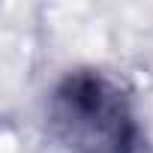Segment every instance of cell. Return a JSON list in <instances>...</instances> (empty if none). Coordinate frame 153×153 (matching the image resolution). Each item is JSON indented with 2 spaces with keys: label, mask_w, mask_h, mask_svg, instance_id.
<instances>
[{
  "label": "cell",
  "mask_w": 153,
  "mask_h": 153,
  "mask_svg": "<svg viewBox=\"0 0 153 153\" xmlns=\"http://www.w3.org/2000/svg\"><path fill=\"white\" fill-rule=\"evenodd\" d=\"M48 126L66 153H147L129 93L99 69H72L54 84Z\"/></svg>",
  "instance_id": "1"
}]
</instances>
